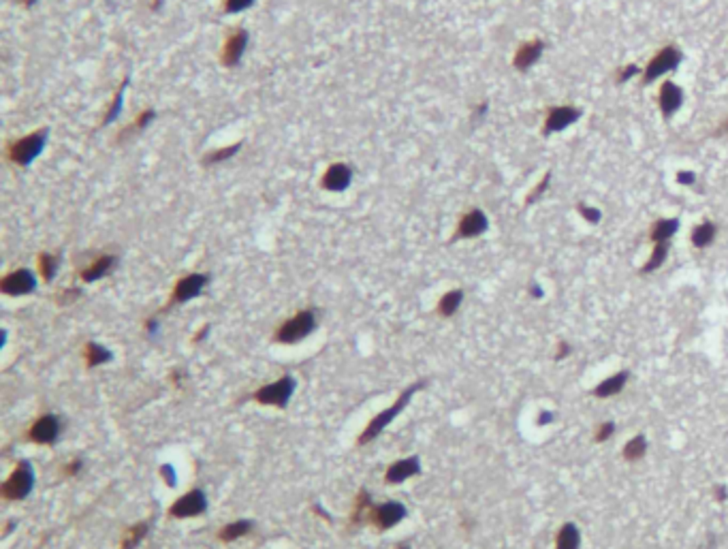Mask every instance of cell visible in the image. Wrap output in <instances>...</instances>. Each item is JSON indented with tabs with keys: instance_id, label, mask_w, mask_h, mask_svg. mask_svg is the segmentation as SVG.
<instances>
[{
	"instance_id": "obj_33",
	"label": "cell",
	"mask_w": 728,
	"mask_h": 549,
	"mask_svg": "<svg viewBox=\"0 0 728 549\" xmlns=\"http://www.w3.org/2000/svg\"><path fill=\"white\" fill-rule=\"evenodd\" d=\"M129 84L127 82H124V88H127ZM124 88L116 94V98H113V105H111V109H109V114H107V118H105V122L103 124H111L116 118H118V114L122 111V98H124Z\"/></svg>"
},
{
	"instance_id": "obj_8",
	"label": "cell",
	"mask_w": 728,
	"mask_h": 549,
	"mask_svg": "<svg viewBox=\"0 0 728 549\" xmlns=\"http://www.w3.org/2000/svg\"><path fill=\"white\" fill-rule=\"evenodd\" d=\"M37 289V278L35 273L30 269H15L11 273H7V276L0 280V291H3L5 295H13V297H19V295H28Z\"/></svg>"
},
{
	"instance_id": "obj_37",
	"label": "cell",
	"mask_w": 728,
	"mask_h": 549,
	"mask_svg": "<svg viewBox=\"0 0 728 549\" xmlns=\"http://www.w3.org/2000/svg\"><path fill=\"white\" fill-rule=\"evenodd\" d=\"M154 116H156V114H154L152 109H147V111H143V114H141V116H139V118L135 120V124H133V127H135L137 131H143V129L147 127V124H149V122H152V120H154Z\"/></svg>"
},
{
	"instance_id": "obj_23",
	"label": "cell",
	"mask_w": 728,
	"mask_h": 549,
	"mask_svg": "<svg viewBox=\"0 0 728 549\" xmlns=\"http://www.w3.org/2000/svg\"><path fill=\"white\" fill-rule=\"evenodd\" d=\"M111 359H113V353L109 351L107 346L96 344V342H88L86 344V363H88V368L103 366V363H107Z\"/></svg>"
},
{
	"instance_id": "obj_6",
	"label": "cell",
	"mask_w": 728,
	"mask_h": 549,
	"mask_svg": "<svg viewBox=\"0 0 728 549\" xmlns=\"http://www.w3.org/2000/svg\"><path fill=\"white\" fill-rule=\"evenodd\" d=\"M295 379L293 377H282L280 381L275 383H269L265 387H261L257 393H255V400L259 404H265V406H278V408H284L291 400V395L295 393Z\"/></svg>"
},
{
	"instance_id": "obj_44",
	"label": "cell",
	"mask_w": 728,
	"mask_h": 549,
	"mask_svg": "<svg viewBox=\"0 0 728 549\" xmlns=\"http://www.w3.org/2000/svg\"><path fill=\"white\" fill-rule=\"evenodd\" d=\"M80 468H82V462H80V460L73 462V464H69V466H66V475H75V472H80Z\"/></svg>"
},
{
	"instance_id": "obj_7",
	"label": "cell",
	"mask_w": 728,
	"mask_h": 549,
	"mask_svg": "<svg viewBox=\"0 0 728 549\" xmlns=\"http://www.w3.org/2000/svg\"><path fill=\"white\" fill-rule=\"evenodd\" d=\"M208 511V498L206 494L201 489H192L188 494H184L182 498H178V501L173 503V507L169 509V515L171 517H197L201 513Z\"/></svg>"
},
{
	"instance_id": "obj_27",
	"label": "cell",
	"mask_w": 728,
	"mask_h": 549,
	"mask_svg": "<svg viewBox=\"0 0 728 549\" xmlns=\"http://www.w3.org/2000/svg\"><path fill=\"white\" fill-rule=\"evenodd\" d=\"M250 530H253V521L239 519V521L229 523L227 528H222L218 537H220V541H224V543H231V541H235V539H239V537H246Z\"/></svg>"
},
{
	"instance_id": "obj_45",
	"label": "cell",
	"mask_w": 728,
	"mask_h": 549,
	"mask_svg": "<svg viewBox=\"0 0 728 549\" xmlns=\"http://www.w3.org/2000/svg\"><path fill=\"white\" fill-rule=\"evenodd\" d=\"M530 293H532V297H536V299L543 297V289H540L538 285H532V287H530Z\"/></svg>"
},
{
	"instance_id": "obj_35",
	"label": "cell",
	"mask_w": 728,
	"mask_h": 549,
	"mask_svg": "<svg viewBox=\"0 0 728 549\" xmlns=\"http://www.w3.org/2000/svg\"><path fill=\"white\" fill-rule=\"evenodd\" d=\"M549 180H551V173H545V178L540 180V184H538V186H536V188H534V190H532V192L528 195V204H534V201H536V197H540V195H543V192L547 190V186H549Z\"/></svg>"
},
{
	"instance_id": "obj_22",
	"label": "cell",
	"mask_w": 728,
	"mask_h": 549,
	"mask_svg": "<svg viewBox=\"0 0 728 549\" xmlns=\"http://www.w3.org/2000/svg\"><path fill=\"white\" fill-rule=\"evenodd\" d=\"M581 545V532L572 521H566L564 526L558 530L556 537V549H579Z\"/></svg>"
},
{
	"instance_id": "obj_40",
	"label": "cell",
	"mask_w": 728,
	"mask_h": 549,
	"mask_svg": "<svg viewBox=\"0 0 728 549\" xmlns=\"http://www.w3.org/2000/svg\"><path fill=\"white\" fill-rule=\"evenodd\" d=\"M677 182H680L682 186H690V184L696 182V176L692 171H680V173H677Z\"/></svg>"
},
{
	"instance_id": "obj_13",
	"label": "cell",
	"mask_w": 728,
	"mask_h": 549,
	"mask_svg": "<svg viewBox=\"0 0 728 549\" xmlns=\"http://www.w3.org/2000/svg\"><path fill=\"white\" fill-rule=\"evenodd\" d=\"M60 436V419L56 415H43L30 428V440L37 444H52Z\"/></svg>"
},
{
	"instance_id": "obj_25",
	"label": "cell",
	"mask_w": 728,
	"mask_h": 549,
	"mask_svg": "<svg viewBox=\"0 0 728 549\" xmlns=\"http://www.w3.org/2000/svg\"><path fill=\"white\" fill-rule=\"evenodd\" d=\"M716 233H718V227L713 222H700L698 227L692 231L690 240L696 248H707L713 240H716Z\"/></svg>"
},
{
	"instance_id": "obj_41",
	"label": "cell",
	"mask_w": 728,
	"mask_h": 549,
	"mask_svg": "<svg viewBox=\"0 0 728 549\" xmlns=\"http://www.w3.org/2000/svg\"><path fill=\"white\" fill-rule=\"evenodd\" d=\"M163 475H165V479H167V483L173 487L175 483H178V477H175V470H173V466L171 464H165L163 466Z\"/></svg>"
},
{
	"instance_id": "obj_34",
	"label": "cell",
	"mask_w": 728,
	"mask_h": 549,
	"mask_svg": "<svg viewBox=\"0 0 728 549\" xmlns=\"http://www.w3.org/2000/svg\"><path fill=\"white\" fill-rule=\"evenodd\" d=\"M257 3V0H227V13H242L246 9H250Z\"/></svg>"
},
{
	"instance_id": "obj_15",
	"label": "cell",
	"mask_w": 728,
	"mask_h": 549,
	"mask_svg": "<svg viewBox=\"0 0 728 549\" xmlns=\"http://www.w3.org/2000/svg\"><path fill=\"white\" fill-rule=\"evenodd\" d=\"M421 472V462L419 458H406V460H399L395 464H391L385 472V481L391 483V485H397V483H404L408 481L410 477H417Z\"/></svg>"
},
{
	"instance_id": "obj_36",
	"label": "cell",
	"mask_w": 728,
	"mask_h": 549,
	"mask_svg": "<svg viewBox=\"0 0 728 549\" xmlns=\"http://www.w3.org/2000/svg\"><path fill=\"white\" fill-rule=\"evenodd\" d=\"M579 214L588 220V222H598L600 218H602V214H600V210H596V208H590V206H579Z\"/></svg>"
},
{
	"instance_id": "obj_32",
	"label": "cell",
	"mask_w": 728,
	"mask_h": 549,
	"mask_svg": "<svg viewBox=\"0 0 728 549\" xmlns=\"http://www.w3.org/2000/svg\"><path fill=\"white\" fill-rule=\"evenodd\" d=\"M615 434V423L613 421H602L600 426L596 428V442H607L611 436Z\"/></svg>"
},
{
	"instance_id": "obj_12",
	"label": "cell",
	"mask_w": 728,
	"mask_h": 549,
	"mask_svg": "<svg viewBox=\"0 0 728 549\" xmlns=\"http://www.w3.org/2000/svg\"><path fill=\"white\" fill-rule=\"evenodd\" d=\"M581 118V111L576 107H568V105H562V107H554L549 109L547 114V120H545V135H551V133H560L564 129H568L572 122H576Z\"/></svg>"
},
{
	"instance_id": "obj_1",
	"label": "cell",
	"mask_w": 728,
	"mask_h": 549,
	"mask_svg": "<svg viewBox=\"0 0 728 549\" xmlns=\"http://www.w3.org/2000/svg\"><path fill=\"white\" fill-rule=\"evenodd\" d=\"M425 387V381H419V383H415L412 387H408V389H404V393H401L399 397H397V400L387 408V411H383V413H379V415H376L372 421H370V426L365 428V432L359 436V444H367V442H372L376 436H379L387 426H389V423L401 413V411H404L406 408V404L412 400V395L417 393V391H421Z\"/></svg>"
},
{
	"instance_id": "obj_16",
	"label": "cell",
	"mask_w": 728,
	"mask_h": 549,
	"mask_svg": "<svg viewBox=\"0 0 728 549\" xmlns=\"http://www.w3.org/2000/svg\"><path fill=\"white\" fill-rule=\"evenodd\" d=\"M246 47H248V33H246L244 28H239V30H235V33L229 37L227 43H224V49H222V64H224V66H237L239 60H242V56H244V52H246Z\"/></svg>"
},
{
	"instance_id": "obj_9",
	"label": "cell",
	"mask_w": 728,
	"mask_h": 549,
	"mask_svg": "<svg viewBox=\"0 0 728 549\" xmlns=\"http://www.w3.org/2000/svg\"><path fill=\"white\" fill-rule=\"evenodd\" d=\"M210 282V276L208 273H188V276L180 278L178 285H175V291L171 295V304H184V302H190V299H194L197 295H201V291H203Z\"/></svg>"
},
{
	"instance_id": "obj_18",
	"label": "cell",
	"mask_w": 728,
	"mask_h": 549,
	"mask_svg": "<svg viewBox=\"0 0 728 549\" xmlns=\"http://www.w3.org/2000/svg\"><path fill=\"white\" fill-rule=\"evenodd\" d=\"M543 49H545V43L543 41H528V43H523L519 49H517V54H515V60H513V64H515V69L517 71H528L538 58H540V54H543Z\"/></svg>"
},
{
	"instance_id": "obj_10",
	"label": "cell",
	"mask_w": 728,
	"mask_h": 549,
	"mask_svg": "<svg viewBox=\"0 0 728 549\" xmlns=\"http://www.w3.org/2000/svg\"><path fill=\"white\" fill-rule=\"evenodd\" d=\"M406 513H408V511H406V507L401 505V503L389 501V503H383V505H379V507H374L370 517L374 519V523H376V526H379L381 530H389V528L397 526V523L406 517Z\"/></svg>"
},
{
	"instance_id": "obj_42",
	"label": "cell",
	"mask_w": 728,
	"mask_h": 549,
	"mask_svg": "<svg viewBox=\"0 0 728 549\" xmlns=\"http://www.w3.org/2000/svg\"><path fill=\"white\" fill-rule=\"evenodd\" d=\"M713 498H716V503H726V498H728V489H726V485L718 483V485L713 487Z\"/></svg>"
},
{
	"instance_id": "obj_39",
	"label": "cell",
	"mask_w": 728,
	"mask_h": 549,
	"mask_svg": "<svg viewBox=\"0 0 728 549\" xmlns=\"http://www.w3.org/2000/svg\"><path fill=\"white\" fill-rule=\"evenodd\" d=\"M570 353H572V346H570L568 342H564V340H562V342L558 344V351H556V361H562V359H566V357H568Z\"/></svg>"
},
{
	"instance_id": "obj_17",
	"label": "cell",
	"mask_w": 728,
	"mask_h": 549,
	"mask_svg": "<svg viewBox=\"0 0 728 549\" xmlns=\"http://www.w3.org/2000/svg\"><path fill=\"white\" fill-rule=\"evenodd\" d=\"M684 103V92L680 86H675L673 82H664L658 94V105L664 118H671L677 109L682 107Z\"/></svg>"
},
{
	"instance_id": "obj_2",
	"label": "cell",
	"mask_w": 728,
	"mask_h": 549,
	"mask_svg": "<svg viewBox=\"0 0 728 549\" xmlns=\"http://www.w3.org/2000/svg\"><path fill=\"white\" fill-rule=\"evenodd\" d=\"M316 327V314L314 310H301L293 318H289L284 325L275 332V340L282 344H295L299 340L308 338Z\"/></svg>"
},
{
	"instance_id": "obj_19",
	"label": "cell",
	"mask_w": 728,
	"mask_h": 549,
	"mask_svg": "<svg viewBox=\"0 0 728 549\" xmlns=\"http://www.w3.org/2000/svg\"><path fill=\"white\" fill-rule=\"evenodd\" d=\"M626 383H628V372H617V374H613V377H609V379H605V381H600L596 387H594V395L596 397H600V400H607V397H613V395H617V393H621V389L626 387Z\"/></svg>"
},
{
	"instance_id": "obj_24",
	"label": "cell",
	"mask_w": 728,
	"mask_h": 549,
	"mask_svg": "<svg viewBox=\"0 0 728 549\" xmlns=\"http://www.w3.org/2000/svg\"><path fill=\"white\" fill-rule=\"evenodd\" d=\"M462 302H464V291L462 289L444 293L440 297V302H438V314L440 316H453L459 310Z\"/></svg>"
},
{
	"instance_id": "obj_38",
	"label": "cell",
	"mask_w": 728,
	"mask_h": 549,
	"mask_svg": "<svg viewBox=\"0 0 728 549\" xmlns=\"http://www.w3.org/2000/svg\"><path fill=\"white\" fill-rule=\"evenodd\" d=\"M637 73H639V66H637V64H628V66L621 69V71L617 73V82H619V84H621V82H628L630 78H635Z\"/></svg>"
},
{
	"instance_id": "obj_29",
	"label": "cell",
	"mask_w": 728,
	"mask_h": 549,
	"mask_svg": "<svg viewBox=\"0 0 728 549\" xmlns=\"http://www.w3.org/2000/svg\"><path fill=\"white\" fill-rule=\"evenodd\" d=\"M58 263H60V259H58L56 255L43 253V255L39 257V269H41V273H43L45 282H52V280H54L56 271H58Z\"/></svg>"
},
{
	"instance_id": "obj_3",
	"label": "cell",
	"mask_w": 728,
	"mask_h": 549,
	"mask_svg": "<svg viewBox=\"0 0 728 549\" xmlns=\"http://www.w3.org/2000/svg\"><path fill=\"white\" fill-rule=\"evenodd\" d=\"M47 143V129H41V131H35L30 135H26L24 139L15 141L11 147H9V159L19 165V167H26L30 165L41 152L43 147Z\"/></svg>"
},
{
	"instance_id": "obj_28",
	"label": "cell",
	"mask_w": 728,
	"mask_h": 549,
	"mask_svg": "<svg viewBox=\"0 0 728 549\" xmlns=\"http://www.w3.org/2000/svg\"><path fill=\"white\" fill-rule=\"evenodd\" d=\"M666 255H668V244H654V251H651V257H649V261L641 267V271H643V273L656 271V269L666 261Z\"/></svg>"
},
{
	"instance_id": "obj_21",
	"label": "cell",
	"mask_w": 728,
	"mask_h": 549,
	"mask_svg": "<svg viewBox=\"0 0 728 549\" xmlns=\"http://www.w3.org/2000/svg\"><path fill=\"white\" fill-rule=\"evenodd\" d=\"M113 265H116V257H111V255L100 257V259H96L88 269L82 271V280H84V282H94V280H98V278H103V276H107V273L113 269Z\"/></svg>"
},
{
	"instance_id": "obj_43",
	"label": "cell",
	"mask_w": 728,
	"mask_h": 549,
	"mask_svg": "<svg viewBox=\"0 0 728 549\" xmlns=\"http://www.w3.org/2000/svg\"><path fill=\"white\" fill-rule=\"evenodd\" d=\"M554 419H556V415H554V413H549V411H543V413L538 415L536 423H538V426H549V423H551V421H554Z\"/></svg>"
},
{
	"instance_id": "obj_46",
	"label": "cell",
	"mask_w": 728,
	"mask_h": 549,
	"mask_svg": "<svg viewBox=\"0 0 728 549\" xmlns=\"http://www.w3.org/2000/svg\"><path fill=\"white\" fill-rule=\"evenodd\" d=\"M397 549H410V545H408V543H401V545H399Z\"/></svg>"
},
{
	"instance_id": "obj_14",
	"label": "cell",
	"mask_w": 728,
	"mask_h": 549,
	"mask_svg": "<svg viewBox=\"0 0 728 549\" xmlns=\"http://www.w3.org/2000/svg\"><path fill=\"white\" fill-rule=\"evenodd\" d=\"M353 182V169L346 163H334L322 176V188L331 192H342Z\"/></svg>"
},
{
	"instance_id": "obj_26",
	"label": "cell",
	"mask_w": 728,
	"mask_h": 549,
	"mask_svg": "<svg viewBox=\"0 0 728 549\" xmlns=\"http://www.w3.org/2000/svg\"><path fill=\"white\" fill-rule=\"evenodd\" d=\"M647 451V438L643 434H637L635 438H630L624 447V460L626 462H639Z\"/></svg>"
},
{
	"instance_id": "obj_30",
	"label": "cell",
	"mask_w": 728,
	"mask_h": 549,
	"mask_svg": "<svg viewBox=\"0 0 728 549\" xmlns=\"http://www.w3.org/2000/svg\"><path fill=\"white\" fill-rule=\"evenodd\" d=\"M145 534H147V523H137V526H133V528L127 532V537H124L122 549H133V547H137V545L143 541Z\"/></svg>"
},
{
	"instance_id": "obj_11",
	"label": "cell",
	"mask_w": 728,
	"mask_h": 549,
	"mask_svg": "<svg viewBox=\"0 0 728 549\" xmlns=\"http://www.w3.org/2000/svg\"><path fill=\"white\" fill-rule=\"evenodd\" d=\"M489 229V220L485 216L483 210H470L468 214L462 216L455 237L457 240H470V237H479Z\"/></svg>"
},
{
	"instance_id": "obj_20",
	"label": "cell",
	"mask_w": 728,
	"mask_h": 549,
	"mask_svg": "<svg viewBox=\"0 0 728 549\" xmlns=\"http://www.w3.org/2000/svg\"><path fill=\"white\" fill-rule=\"evenodd\" d=\"M677 229H680V220H677V218H662V220L651 224L649 237H651V242H654V244H668V240L677 233Z\"/></svg>"
},
{
	"instance_id": "obj_31",
	"label": "cell",
	"mask_w": 728,
	"mask_h": 549,
	"mask_svg": "<svg viewBox=\"0 0 728 549\" xmlns=\"http://www.w3.org/2000/svg\"><path fill=\"white\" fill-rule=\"evenodd\" d=\"M239 147H242V143H233V145H229V147H220V150H216V152L208 154V156L203 159V163L214 165V163H220V161H227V159H231V156L237 154Z\"/></svg>"
},
{
	"instance_id": "obj_4",
	"label": "cell",
	"mask_w": 728,
	"mask_h": 549,
	"mask_svg": "<svg viewBox=\"0 0 728 549\" xmlns=\"http://www.w3.org/2000/svg\"><path fill=\"white\" fill-rule=\"evenodd\" d=\"M35 485V472L28 462H19L11 477L3 485V498L5 501H24Z\"/></svg>"
},
{
	"instance_id": "obj_5",
	"label": "cell",
	"mask_w": 728,
	"mask_h": 549,
	"mask_svg": "<svg viewBox=\"0 0 728 549\" xmlns=\"http://www.w3.org/2000/svg\"><path fill=\"white\" fill-rule=\"evenodd\" d=\"M682 58H684V56H682V52H680V47H675V45L662 47L660 52L647 62L645 73H643V82H645V84H651V82H656L658 78H662V75L675 71L677 66H680Z\"/></svg>"
}]
</instances>
